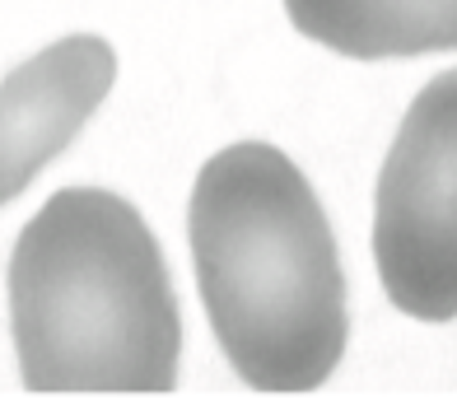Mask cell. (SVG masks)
Returning a JSON list of instances; mask_svg holds the SVG:
<instances>
[{
    "label": "cell",
    "mask_w": 457,
    "mask_h": 415,
    "mask_svg": "<svg viewBox=\"0 0 457 415\" xmlns=\"http://www.w3.org/2000/svg\"><path fill=\"white\" fill-rule=\"evenodd\" d=\"M117 79L112 47L94 33H75L29 56L0 85V205L85 131Z\"/></svg>",
    "instance_id": "277c9868"
},
{
    "label": "cell",
    "mask_w": 457,
    "mask_h": 415,
    "mask_svg": "<svg viewBox=\"0 0 457 415\" xmlns=\"http://www.w3.org/2000/svg\"><path fill=\"white\" fill-rule=\"evenodd\" d=\"M10 331L33 392H173L178 295L131 201L66 187L24 224L10 257Z\"/></svg>",
    "instance_id": "7a4b0ae2"
},
{
    "label": "cell",
    "mask_w": 457,
    "mask_h": 415,
    "mask_svg": "<svg viewBox=\"0 0 457 415\" xmlns=\"http://www.w3.org/2000/svg\"><path fill=\"white\" fill-rule=\"evenodd\" d=\"M196 289L234 373L257 392H313L345 355L337 234L299 163L238 140L205 159L192 205Z\"/></svg>",
    "instance_id": "6da1fadb"
},
{
    "label": "cell",
    "mask_w": 457,
    "mask_h": 415,
    "mask_svg": "<svg viewBox=\"0 0 457 415\" xmlns=\"http://www.w3.org/2000/svg\"><path fill=\"white\" fill-rule=\"evenodd\" d=\"M373 261L383 295L406 318H457V71L415 94L383 159Z\"/></svg>",
    "instance_id": "3957f363"
},
{
    "label": "cell",
    "mask_w": 457,
    "mask_h": 415,
    "mask_svg": "<svg viewBox=\"0 0 457 415\" xmlns=\"http://www.w3.org/2000/svg\"><path fill=\"white\" fill-rule=\"evenodd\" d=\"M285 14L303 37L350 61L457 47V0H285Z\"/></svg>",
    "instance_id": "5b68a950"
}]
</instances>
